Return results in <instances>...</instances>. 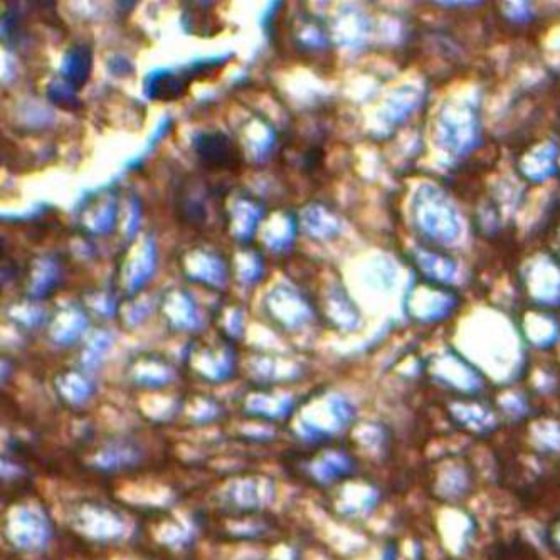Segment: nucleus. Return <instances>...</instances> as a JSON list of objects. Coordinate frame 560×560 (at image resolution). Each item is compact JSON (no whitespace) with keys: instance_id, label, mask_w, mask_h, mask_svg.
Listing matches in <instances>:
<instances>
[{"instance_id":"1","label":"nucleus","mask_w":560,"mask_h":560,"mask_svg":"<svg viewBox=\"0 0 560 560\" xmlns=\"http://www.w3.org/2000/svg\"><path fill=\"white\" fill-rule=\"evenodd\" d=\"M200 159L212 167L228 168L236 165V149L226 136H206L197 143Z\"/></svg>"},{"instance_id":"2","label":"nucleus","mask_w":560,"mask_h":560,"mask_svg":"<svg viewBox=\"0 0 560 560\" xmlns=\"http://www.w3.org/2000/svg\"><path fill=\"white\" fill-rule=\"evenodd\" d=\"M549 542L550 547L556 549V552L560 556V521H557V524L553 525L549 530Z\"/></svg>"}]
</instances>
